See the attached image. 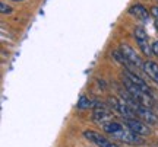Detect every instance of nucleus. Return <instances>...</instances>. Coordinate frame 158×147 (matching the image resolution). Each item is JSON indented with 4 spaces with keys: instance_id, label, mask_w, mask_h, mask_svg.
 Returning <instances> with one entry per match:
<instances>
[{
    "instance_id": "f257e3e1",
    "label": "nucleus",
    "mask_w": 158,
    "mask_h": 147,
    "mask_svg": "<svg viewBox=\"0 0 158 147\" xmlns=\"http://www.w3.org/2000/svg\"><path fill=\"white\" fill-rule=\"evenodd\" d=\"M110 136L116 138V140H118V141L130 144V146H143L145 144V138L142 136H138L136 133L130 130H124V128H122L120 131H116V133L110 134Z\"/></svg>"
},
{
    "instance_id": "f03ea898",
    "label": "nucleus",
    "mask_w": 158,
    "mask_h": 147,
    "mask_svg": "<svg viewBox=\"0 0 158 147\" xmlns=\"http://www.w3.org/2000/svg\"><path fill=\"white\" fill-rule=\"evenodd\" d=\"M120 52L123 54V57L127 60V61L133 66V67H139V68H143V63L145 61H142V58H141V56L136 52L132 47L129 45V44H120Z\"/></svg>"
},
{
    "instance_id": "7ed1b4c3",
    "label": "nucleus",
    "mask_w": 158,
    "mask_h": 147,
    "mask_svg": "<svg viewBox=\"0 0 158 147\" xmlns=\"http://www.w3.org/2000/svg\"><path fill=\"white\" fill-rule=\"evenodd\" d=\"M132 109H133V112H135L139 118L143 119L148 125H157L158 124V117L152 112L151 108L143 106L141 103H135V105L132 106Z\"/></svg>"
},
{
    "instance_id": "20e7f679",
    "label": "nucleus",
    "mask_w": 158,
    "mask_h": 147,
    "mask_svg": "<svg viewBox=\"0 0 158 147\" xmlns=\"http://www.w3.org/2000/svg\"><path fill=\"white\" fill-rule=\"evenodd\" d=\"M92 119H94V122L102 125V127H106L108 122L113 121V112H111L108 108L102 106V105L100 106V105L95 103L94 112H92Z\"/></svg>"
},
{
    "instance_id": "39448f33",
    "label": "nucleus",
    "mask_w": 158,
    "mask_h": 147,
    "mask_svg": "<svg viewBox=\"0 0 158 147\" xmlns=\"http://www.w3.org/2000/svg\"><path fill=\"white\" fill-rule=\"evenodd\" d=\"M135 40H136L138 47H139V50H141L145 56H151V54H152V45H149L148 34L145 32V29L141 28V26L135 28Z\"/></svg>"
},
{
    "instance_id": "423d86ee",
    "label": "nucleus",
    "mask_w": 158,
    "mask_h": 147,
    "mask_svg": "<svg viewBox=\"0 0 158 147\" xmlns=\"http://www.w3.org/2000/svg\"><path fill=\"white\" fill-rule=\"evenodd\" d=\"M84 137L88 141L94 143L98 147H118L117 144H114L113 141H110L108 138H106V137L102 136L101 133H97V131H92V130L84 131Z\"/></svg>"
},
{
    "instance_id": "0eeeda50",
    "label": "nucleus",
    "mask_w": 158,
    "mask_h": 147,
    "mask_svg": "<svg viewBox=\"0 0 158 147\" xmlns=\"http://www.w3.org/2000/svg\"><path fill=\"white\" fill-rule=\"evenodd\" d=\"M126 125H127V128H129L130 131L136 133L138 136L145 137V136H149V134H151V130H149L148 124H143V122H141V121H138L136 118L126 119Z\"/></svg>"
},
{
    "instance_id": "6e6552de",
    "label": "nucleus",
    "mask_w": 158,
    "mask_h": 147,
    "mask_svg": "<svg viewBox=\"0 0 158 147\" xmlns=\"http://www.w3.org/2000/svg\"><path fill=\"white\" fill-rule=\"evenodd\" d=\"M123 74H124V76H126V77H127V79L130 80V82H132V83H135V85L138 86V87H139L141 91L147 92V93H151V89L148 87V85H147V83H145V82H143V80H142L141 77L138 76V74H135V73H133L132 70H129V68H126V70H124V72H123Z\"/></svg>"
},
{
    "instance_id": "1a4fd4ad",
    "label": "nucleus",
    "mask_w": 158,
    "mask_h": 147,
    "mask_svg": "<svg viewBox=\"0 0 158 147\" xmlns=\"http://www.w3.org/2000/svg\"><path fill=\"white\" fill-rule=\"evenodd\" d=\"M143 72L148 74V77H151L158 85V64L157 63L151 61V60L145 61L143 63Z\"/></svg>"
},
{
    "instance_id": "9d476101",
    "label": "nucleus",
    "mask_w": 158,
    "mask_h": 147,
    "mask_svg": "<svg viewBox=\"0 0 158 147\" xmlns=\"http://www.w3.org/2000/svg\"><path fill=\"white\" fill-rule=\"evenodd\" d=\"M129 13L132 15V16H135L136 19L143 21V22H145V21H148V17H149V13H148V10L142 5H133L129 9Z\"/></svg>"
},
{
    "instance_id": "9b49d317",
    "label": "nucleus",
    "mask_w": 158,
    "mask_h": 147,
    "mask_svg": "<svg viewBox=\"0 0 158 147\" xmlns=\"http://www.w3.org/2000/svg\"><path fill=\"white\" fill-rule=\"evenodd\" d=\"M76 106H78V109H81V111H85V109H91L92 106H95V103L91 101L89 98L81 96L79 98V101H78V103H76Z\"/></svg>"
},
{
    "instance_id": "f8f14e48",
    "label": "nucleus",
    "mask_w": 158,
    "mask_h": 147,
    "mask_svg": "<svg viewBox=\"0 0 158 147\" xmlns=\"http://www.w3.org/2000/svg\"><path fill=\"white\" fill-rule=\"evenodd\" d=\"M104 128V131L107 133V134H113V133H116V131H120L122 128H123V125L118 124L117 121H111V122H108L106 127H102Z\"/></svg>"
},
{
    "instance_id": "ddd939ff",
    "label": "nucleus",
    "mask_w": 158,
    "mask_h": 147,
    "mask_svg": "<svg viewBox=\"0 0 158 147\" xmlns=\"http://www.w3.org/2000/svg\"><path fill=\"white\" fill-rule=\"evenodd\" d=\"M0 12H2V15H7V13H12V7L2 2V3H0Z\"/></svg>"
},
{
    "instance_id": "4468645a",
    "label": "nucleus",
    "mask_w": 158,
    "mask_h": 147,
    "mask_svg": "<svg viewBox=\"0 0 158 147\" xmlns=\"http://www.w3.org/2000/svg\"><path fill=\"white\" fill-rule=\"evenodd\" d=\"M151 16H154L158 21V6H152L151 7Z\"/></svg>"
},
{
    "instance_id": "2eb2a0df",
    "label": "nucleus",
    "mask_w": 158,
    "mask_h": 147,
    "mask_svg": "<svg viewBox=\"0 0 158 147\" xmlns=\"http://www.w3.org/2000/svg\"><path fill=\"white\" fill-rule=\"evenodd\" d=\"M152 54L158 57V41H155L152 44Z\"/></svg>"
},
{
    "instance_id": "dca6fc26",
    "label": "nucleus",
    "mask_w": 158,
    "mask_h": 147,
    "mask_svg": "<svg viewBox=\"0 0 158 147\" xmlns=\"http://www.w3.org/2000/svg\"><path fill=\"white\" fill-rule=\"evenodd\" d=\"M12 2H22V0H12Z\"/></svg>"
}]
</instances>
